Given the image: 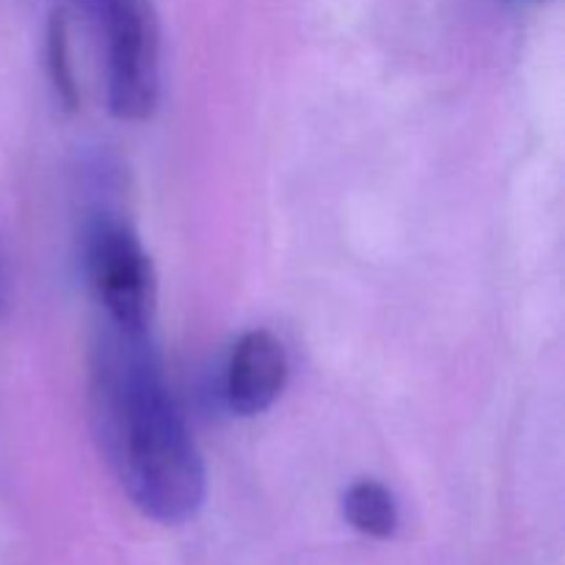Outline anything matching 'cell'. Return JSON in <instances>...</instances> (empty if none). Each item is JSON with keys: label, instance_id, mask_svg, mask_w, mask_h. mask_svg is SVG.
I'll list each match as a JSON object with an SVG mask.
<instances>
[{"label": "cell", "instance_id": "1", "mask_svg": "<svg viewBox=\"0 0 565 565\" xmlns=\"http://www.w3.org/2000/svg\"><path fill=\"white\" fill-rule=\"evenodd\" d=\"M92 425L105 461L152 522L177 527L204 505L207 478L149 331L105 323L88 370Z\"/></svg>", "mask_w": 565, "mask_h": 565}, {"label": "cell", "instance_id": "2", "mask_svg": "<svg viewBox=\"0 0 565 565\" xmlns=\"http://www.w3.org/2000/svg\"><path fill=\"white\" fill-rule=\"evenodd\" d=\"M105 36L108 110L147 121L160 97V25L152 0H88Z\"/></svg>", "mask_w": 565, "mask_h": 565}, {"label": "cell", "instance_id": "3", "mask_svg": "<svg viewBox=\"0 0 565 565\" xmlns=\"http://www.w3.org/2000/svg\"><path fill=\"white\" fill-rule=\"evenodd\" d=\"M88 279L105 323L125 331H149L158 303L152 259L136 232L121 221H103L88 241Z\"/></svg>", "mask_w": 565, "mask_h": 565}, {"label": "cell", "instance_id": "4", "mask_svg": "<svg viewBox=\"0 0 565 565\" xmlns=\"http://www.w3.org/2000/svg\"><path fill=\"white\" fill-rule=\"evenodd\" d=\"M287 384V353L279 337L265 329L246 331L226 364V403L241 417H257L279 401Z\"/></svg>", "mask_w": 565, "mask_h": 565}, {"label": "cell", "instance_id": "5", "mask_svg": "<svg viewBox=\"0 0 565 565\" xmlns=\"http://www.w3.org/2000/svg\"><path fill=\"white\" fill-rule=\"evenodd\" d=\"M342 513L356 533L375 541L392 539L401 524L395 494L379 480H356L342 497Z\"/></svg>", "mask_w": 565, "mask_h": 565}, {"label": "cell", "instance_id": "6", "mask_svg": "<svg viewBox=\"0 0 565 565\" xmlns=\"http://www.w3.org/2000/svg\"><path fill=\"white\" fill-rule=\"evenodd\" d=\"M44 53H47V72L50 83L55 88V97L61 99V105L66 110H75L77 103H81V92H77L75 66H72L70 53V20H66L64 11H53L50 14Z\"/></svg>", "mask_w": 565, "mask_h": 565}, {"label": "cell", "instance_id": "7", "mask_svg": "<svg viewBox=\"0 0 565 565\" xmlns=\"http://www.w3.org/2000/svg\"><path fill=\"white\" fill-rule=\"evenodd\" d=\"M6 301H9V290H6V268L3 257H0V312L6 309Z\"/></svg>", "mask_w": 565, "mask_h": 565}]
</instances>
